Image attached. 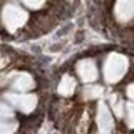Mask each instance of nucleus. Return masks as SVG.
I'll use <instances>...</instances> for the list:
<instances>
[{"label": "nucleus", "mask_w": 134, "mask_h": 134, "mask_svg": "<svg viewBox=\"0 0 134 134\" xmlns=\"http://www.w3.org/2000/svg\"><path fill=\"white\" fill-rule=\"evenodd\" d=\"M71 27H72V25H71V24H70V25H67L66 27H64V28L62 29L61 31H59L58 33H57V35H58V36H61V35H64V34H66L67 32L69 31V30H68V29H70Z\"/></svg>", "instance_id": "f257e3e1"}]
</instances>
